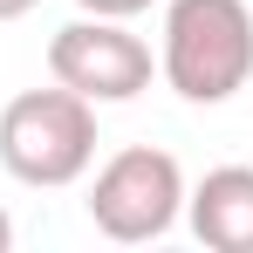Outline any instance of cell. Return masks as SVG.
<instances>
[{
    "label": "cell",
    "mask_w": 253,
    "mask_h": 253,
    "mask_svg": "<svg viewBox=\"0 0 253 253\" xmlns=\"http://www.w3.org/2000/svg\"><path fill=\"white\" fill-rule=\"evenodd\" d=\"M165 83L185 103H226L253 83V14L247 0H171L165 7Z\"/></svg>",
    "instance_id": "cell-1"
},
{
    "label": "cell",
    "mask_w": 253,
    "mask_h": 253,
    "mask_svg": "<svg viewBox=\"0 0 253 253\" xmlns=\"http://www.w3.org/2000/svg\"><path fill=\"white\" fill-rule=\"evenodd\" d=\"M0 165L21 185L55 192L96 165V103L76 89H21L0 110Z\"/></svg>",
    "instance_id": "cell-2"
},
{
    "label": "cell",
    "mask_w": 253,
    "mask_h": 253,
    "mask_svg": "<svg viewBox=\"0 0 253 253\" xmlns=\"http://www.w3.org/2000/svg\"><path fill=\"white\" fill-rule=\"evenodd\" d=\"M178 212H185V171H178L171 151H151V144L117 151L110 165L96 171V185H89V219L117 247L165 240Z\"/></svg>",
    "instance_id": "cell-3"
},
{
    "label": "cell",
    "mask_w": 253,
    "mask_h": 253,
    "mask_svg": "<svg viewBox=\"0 0 253 253\" xmlns=\"http://www.w3.org/2000/svg\"><path fill=\"white\" fill-rule=\"evenodd\" d=\"M48 76L76 89L89 103H130L137 89H151V48L110 14H83L69 28H55L48 42Z\"/></svg>",
    "instance_id": "cell-4"
},
{
    "label": "cell",
    "mask_w": 253,
    "mask_h": 253,
    "mask_svg": "<svg viewBox=\"0 0 253 253\" xmlns=\"http://www.w3.org/2000/svg\"><path fill=\"white\" fill-rule=\"evenodd\" d=\"M185 212L212 253H253V165L206 171L199 192H185Z\"/></svg>",
    "instance_id": "cell-5"
},
{
    "label": "cell",
    "mask_w": 253,
    "mask_h": 253,
    "mask_svg": "<svg viewBox=\"0 0 253 253\" xmlns=\"http://www.w3.org/2000/svg\"><path fill=\"white\" fill-rule=\"evenodd\" d=\"M83 14H110V21H130V14H144L151 0H76Z\"/></svg>",
    "instance_id": "cell-6"
},
{
    "label": "cell",
    "mask_w": 253,
    "mask_h": 253,
    "mask_svg": "<svg viewBox=\"0 0 253 253\" xmlns=\"http://www.w3.org/2000/svg\"><path fill=\"white\" fill-rule=\"evenodd\" d=\"M42 0H0V21H21V14H35Z\"/></svg>",
    "instance_id": "cell-7"
},
{
    "label": "cell",
    "mask_w": 253,
    "mask_h": 253,
    "mask_svg": "<svg viewBox=\"0 0 253 253\" xmlns=\"http://www.w3.org/2000/svg\"><path fill=\"white\" fill-rule=\"evenodd\" d=\"M14 247V219H7V212H0V253Z\"/></svg>",
    "instance_id": "cell-8"
}]
</instances>
